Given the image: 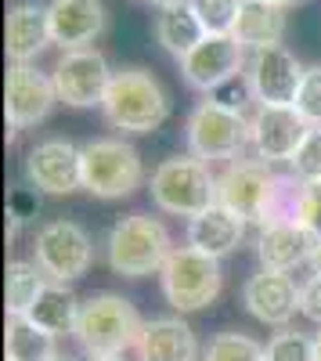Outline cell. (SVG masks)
Here are the masks:
<instances>
[{"mask_svg":"<svg viewBox=\"0 0 321 361\" xmlns=\"http://www.w3.org/2000/svg\"><path fill=\"white\" fill-rule=\"evenodd\" d=\"M303 180L296 173H278L264 159H231L217 173V202L246 224L268 228L278 221H293L296 195Z\"/></svg>","mask_w":321,"mask_h":361,"instance_id":"6da1fadb","label":"cell"},{"mask_svg":"<svg viewBox=\"0 0 321 361\" xmlns=\"http://www.w3.org/2000/svg\"><path fill=\"white\" fill-rule=\"evenodd\" d=\"M105 123L123 134H152L170 119V94L166 87L141 66L115 69L105 102H101Z\"/></svg>","mask_w":321,"mask_h":361,"instance_id":"7a4b0ae2","label":"cell"},{"mask_svg":"<svg viewBox=\"0 0 321 361\" xmlns=\"http://www.w3.org/2000/svg\"><path fill=\"white\" fill-rule=\"evenodd\" d=\"M141 314L120 293H94L80 304V318H76V343L80 350L98 361V357H123L127 350L137 347L141 340Z\"/></svg>","mask_w":321,"mask_h":361,"instance_id":"3957f363","label":"cell"},{"mask_svg":"<svg viewBox=\"0 0 321 361\" xmlns=\"http://www.w3.org/2000/svg\"><path fill=\"white\" fill-rule=\"evenodd\" d=\"M177 250L159 217L149 214H127L108 228L105 238V260L112 275L120 279H149L159 275L166 257Z\"/></svg>","mask_w":321,"mask_h":361,"instance_id":"277c9868","label":"cell"},{"mask_svg":"<svg viewBox=\"0 0 321 361\" xmlns=\"http://www.w3.org/2000/svg\"><path fill=\"white\" fill-rule=\"evenodd\" d=\"M152 202L170 217H199L217 202V173L195 156H170L152 170Z\"/></svg>","mask_w":321,"mask_h":361,"instance_id":"5b68a950","label":"cell"},{"mask_svg":"<svg viewBox=\"0 0 321 361\" xmlns=\"http://www.w3.org/2000/svg\"><path fill=\"white\" fill-rule=\"evenodd\" d=\"M159 286H163V296L173 311L181 314H191V311H202L210 307L213 300L220 296V286H224V271H220V260L210 257V253H199L195 246H177L163 271H159Z\"/></svg>","mask_w":321,"mask_h":361,"instance_id":"8992f818","label":"cell"},{"mask_svg":"<svg viewBox=\"0 0 321 361\" xmlns=\"http://www.w3.org/2000/svg\"><path fill=\"white\" fill-rule=\"evenodd\" d=\"M144 180L141 152L123 137H94L83 145V192L94 199H130Z\"/></svg>","mask_w":321,"mask_h":361,"instance_id":"52a82bcc","label":"cell"},{"mask_svg":"<svg viewBox=\"0 0 321 361\" xmlns=\"http://www.w3.org/2000/svg\"><path fill=\"white\" fill-rule=\"evenodd\" d=\"M184 141H188V156H195L202 163L242 159V148L249 145V119H246V112H231L210 98H202L188 112Z\"/></svg>","mask_w":321,"mask_h":361,"instance_id":"ba28073f","label":"cell"},{"mask_svg":"<svg viewBox=\"0 0 321 361\" xmlns=\"http://www.w3.org/2000/svg\"><path fill=\"white\" fill-rule=\"evenodd\" d=\"M33 264L44 271V275L51 282H76L83 279L87 271H91L94 264V243L91 235H87V228H80L76 221H47L40 231H37V243H33Z\"/></svg>","mask_w":321,"mask_h":361,"instance_id":"9c48e42d","label":"cell"},{"mask_svg":"<svg viewBox=\"0 0 321 361\" xmlns=\"http://www.w3.org/2000/svg\"><path fill=\"white\" fill-rule=\"evenodd\" d=\"M25 185L40 195L65 199L83 188V145L65 137H47L25 152Z\"/></svg>","mask_w":321,"mask_h":361,"instance_id":"30bf717a","label":"cell"},{"mask_svg":"<svg viewBox=\"0 0 321 361\" xmlns=\"http://www.w3.org/2000/svg\"><path fill=\"white\" fill-rule=\"evenodd\" d=\"M51 76L58 87V102H65L69 109H101L115 69L98 47H83V51H62Z\"/></svg>","mask_w":321,"mask_h":361,"instance_id":"8fae6325","label":"cell"},{"mask_svg":"<svg viewBox=\"0 0 321 361\" xmlns=\"http://www.w3.org/2000/svg\"><path fill=\"white\" fill-rule=\"evenodd\" d=\"M58 105V87L51 73H40L37 66H8L4 83V116H8V145L18 130L37 127Z\"/></svg>","mask_w":321,"mask_h":361,"instance_id":"7c38bea8","label":"cell"},{"mask_svg":"<svg viewBox=\"0 0 321 361\" xmlns=\"http://www.w3.org/2000/svg\"><path fill=\"white\" fill-rule=\"evenodd\" d=\"M310 123L296 112V105H256L249 116V148L264 163H293Z\"/></svg>","mask_w":321,"mask_h":361,"instance_id":"4fadbf2b","label":"cell"},{"mask_svg":"<svg viewBox=\"0 0 321 361\" xmlns=\"http://www.w3.org/2000/svg\"><path fill=\"white\" fill-rule=\"evenodd\" d=\"M303 66L300 58L275 44V47H264V51H253L249 66H246V80H249V90H253V102L256 105H296V94H300V83H303Z\"/></svg>","mask_w":321,"mask_h":361,"instance_id":"5bb4252c","label":"cell"},{"mask_svg":"<svg viewBox=\"0 0 321 361\" xmlns=\"http://www.w3.org/2000/svg\"><path fill=\"white\" fill-rule=\"evenodd\" d=\"M246 66H249L246 47L235 37H206L191 54L181 58V76H184L188 87L210 94V90H217L220 83L242 76Z\"/></svg>","mask_w":321,"mask_h":361,"instance_id":"9a60e30c","label":"cell"},{"mask_svg":"<svg viewBox=\"0 0 321 361\" xmlns=\"http://www.w3.org/2000/svg\"><path fill=\"white\" fill-rule=\"evenodd\" d=\"M242 304L256 322L285 329L300 311V286L293 282V275L260 267L256 275H249L246 286H242Z\"/></svg>","mask_w":321,"mask_h":361,"instance_id":"2e32d148","label":"cell"},{"mask_svg":"<svg viewBox=\"0 0 321 361\" xmlns=\"http://www.w3.org/2000/svg\"><path fill=\"white\" fill-rule=\"evenodd\" d=\"M47 18H51V40L62 51L94 47L108 29V11L101 0H51Z\"/></svg>","mask_w":321,"mask_h":361,"instance_id":"e0dca14e","label":"cell"},{"mask_svg":"<svg viewBox=\"0 0 321 361\" xmlns=\"http://www.w3.org/2000/svg\"><path fill=\"white\" fill-rule=\"evenodd\" d=\"M51 18L47 4L37 0H18L8 11L4 22V47H8V62L11 66H33V58H40L51 47Z\"/></svg>","mask_w":321,"mask_h":361,"instance_id":"ac0fdd59","label":"cell"},{"mask_svg":"<svg viewBox=\"0 0 321 361\" xmlns=\"http://www.w3.org/2000/svg\"><path fill=\"white\" fill-rule=\"evenodd\" d=\"M314 246H317V235H310L303 224L278 221V224L260 228V235H256V260H260V267L289 275V271L310 264Z\"/></svg>","mask_w":321,"mask_h":361,"instance_id":"d6986e66","label":"cell"},{"mask_svg":"<svg viewBox=\"0 0 321 361\" xmlns=\"http://www.w3.org/2000/svg\"><path fill=\"white\" fill-rule=\"evenodd\" d=\"M141 361H199V340L184 318H152L144 322L137 340Z\"/></svg>","mask_w":321,"mask_h":361,"instance_id":"ffe728a7","label":"cell"},{"mask_svg":"<svg viewBox=\"0 0 321 361\" xmlns=\"http://www.w3.org/2000/svg\"><path fill=\"white\" fill-rule=\"evenodd\" d=\"M246 238V221L239 214L224 209L220 202H213L206 214H199L188 221V246H195L199 253H210V257H227L242 246Z\"/></svg>","mask_w":321,"mask_h":361,"instance_id":"44dd1931","label":"cell"},{"mask_svg":"<svg viewBox=\"0 0 321 361\" xmlns=\"http://www.w3.org/2000/svg\"><path fill=\"white\" fill-rule=\"evenodd\" d=\"M235 37L246 51H264L282 44L285 37V8L271 4V0H242L239 22H235Z\"/></svg>","mask_w":321,"mask_h":361,"instance_id":"7402d4cb","label":"cell"},{"mask_svg":"<svg viewBox=\"0 0 321 361\" xmlns=\"http://www.w3.org/2000/svg\"><path fill=\"white\" fill-rule=\"evenodd\" d=\"M80 304L83 300H76V293L62 282H47L44 293L37 296V304L29 307V322L40 325L44 333L51 336H69L76 333V318H80Z\"/></svg>","mask_w":321,"mask_h":361,"instance_id":"603a6c76","label":"cell"},{"mask_svg":"<svg viewBox=\"0 0 321 361\" xmlns=\"http://www.w3.org/2000/svg\"><path fill=\"white\" fill-rule=\"evenodd\" d=\"M156 40L163 44L166 54H173L181 62L184 54H191L202 40H206V29L195 18L191 4H173V8H163L156 15Z\"/></svg>","mask_w":321,"mask_h":361,"instance_id":"cb8c5ba5","label":"cell"},{"mask_svg":"<svg viewBox=\"0 0 321 361\" xmlns=\"http://www.w3.org/2000/svg\"><path fill=\"white\" fill-rule=\"evenodd\" d=\"M4 357L8 361H54L58 357V336L44 333L29 318H8L4 329Z\"/></svg>","mask_w":321,"mask_h":361,"instance_id":"d4e9b609","label":"cell"},{"mask_svg":"<svg viewBox=\"0 0 321 361\" xmlns=\"http://www.w3.org/2000/svg\"><path fill=\"white\" fill-rule=\"evenodd\" d=\"M47 275L29 264V260H11L8 271H4V307H8V318H25L29 307L37 304V296L44 293V282Z\"/></svg>","mask_w":321,"mask_h":361,"instance_id":"484cf974","label":"cell"},{"mask_svg":"<svg viewBox=\"0 0 321 361\" xmlns=\"http://www.w3.org/2000/svg\"><path fill=\"white\" fill-rule=\"evenodd\" d=\"M202 361H264V343L246 333H217L202 350Z\"/></svg>","mask_w":321,"mask_h":361,"instance_id":"4316f807","label":"cell"},{"mask_svg":"<svg viewBox=\"0 0 321 361\" xmlns=\"http://www.w3.org/2000/svg\"><path fill=\"white\" fill-rule=\"evenodd\" d=\"M195 18L202 22L206 37H231L235 33V22H239V8L242 0H188Z\"/></svg>","mask_w":321,"mask_h":361,"instance_id":"83f0119b","label":"cell"},{"mask_svg":"<svg viewBox=\"0 0 321 361\" xmlns=\"http://www.w3.org/2000/svg\"><path fill=\"white\" fill-rule=\"evenodd\" d=\"M40 214V192L33 185H11L8 188V243H15L25 221Z\"/></svg>","mask_w":321,"mask_h":361,"instance_id":"f1b7e54d","label":"cell"},{"mask_svg":"<svg viewBox=\"0 0 321 361\" xmlns=\"http://www.w3.org/2000/svg\"><path fill=\"white\" fill-rule=\"evenodd\" d=\"M264 361H314V336L282 329L264 347Z\"/></svg>","mask_w":321,"mask_h":361,"instance_id":"f546056e","label":"cell"},{"mask_svg":"<svg viewBox=\"0 0 321 361\" xmlns=\"http://www.w3.org/2000/svg\"><path fill=\"white\" fill-rule=\"evenodd\" d=\"M293 173L300 180H307V185H321V127H310L303 145L296 148V156H293Z\"/></svg>","mask_w":321,"mask_h":361,"instance_id":"4dcf8cb0","label":"cell"},{"mask_svg":"<svg viewBox=\"0 0 321 361\" xmlns=\"http://www.w3.org/2000/svg\"><path fill=\"white\" fill-rule=\"evenodd\" d=\"M296 112L310 127H321V66H310L303 73L300 94H296Z\"/></svg>","mask_w":321,"mask_h":361,"instance_id":"1f68e13d","label":"cell"},{"mask_svg":"<svg viewBox=\"0 0 321 361\" xmlns=\"http://www.w3.org/2000/svg\"><path fill=\"white\" fill-rule=\"evenodd\" d=\"M293 221L303 224L310 235L321 238V185H300V195H296V209H293Z\"/></svg>","mask_w":321,"mask_h":361,"instance_id":"d6a6232c","label":"cell"},{"mask_svg":"<svg viewBox=\"0 0 321 361\" xmlns=\"http://www.w3.org/2000/svg\"><path fill=\"white\" fill-rule=\"evenodd\" d=\"M206 98L217 102V105H224V109H231V112H246V105L253 102V90H249V80H246V73H242V76H235V80L220 83L217 90H210Z\"/></svg>","mask_w":321,"mask_h":361,"instance_id":"836d02e7","label":"cell"},{"mask_svg":"<svg viewBox=\"0 0 321 361\" xmlns=\"http://www.w3.org/2000/svg\"><path fill=\"white\" fill-rule=\"evenodd\" d=\"M300 314L314 325H321V275H310L300 286Z\"/></svg>","mask_w":321,"mask_h":361,"instance_id":"e575fe53","label":"cell"},{"mask_svg":"<svg viewBox=\"0 0 321 361\" xmlns=\"http://www.w3.org/2000/svg\"><path fill=\"white\" fill-rule=\"evenodd\" d=\"M310 271H314V275H321V238H317V246H314V257H310Z\"/></svg>","mask_w":321,"mask_h":361,"instance_id":"d590c367","label":"cell"},{"mask_svg":"<svg viewBox=\"0 0 321 361\" xmlns=\"http://www.w3.org/2000/svg\"><path fill=\"white\" fill-rule=\"evenodd\" d=\"M144 4H156L163 11V8H173V4H188V0H144Z\"/></svg>","mask_w":321,"mask_h":361,"instance_id":"8d00e7d4","label":"cell"},{"mask_svg":"<svg viewBox=\"0 0 321 361\" xmlns=\"http://www.w3.org/2000/svg\"><path fill=\"white\" fill-rule=\"evenodd\" d=\"M271 4H278V8H285V11H289V8H296V4H303V0H271Z\"/></svg>","mask_w":321,"mask_h":361,"instance_id":"74e56055","label":"cell"},{"mask_svg":"<svg viewBox=\"0 0 321 361\" xmlns=\"http://www.w3.org/2000/svg\"><path fill=\"white\" fill-rule=\"evenodd\" d=\"M314 361H321V329L314 333Z\"/></svg>","mask_w":321,"mask_h":361,"instance_id":"f35d334b","label":"cell"},{"mask_svg":"<svg viewBox=\"0 0 321 361\" xmlns=\"http://www.w3.org/2000/svg\"><path fill=\"white\" fill-rule=\"evenodd\" d=\"M54 361H76V357H69V354H58Z\"/></svg>","mask_w":321,"mask_h":361,"instance_id":"ab89813d","label":"cell"},{"mask_svg":"<svg viewBox=\"0 0 321 361\" xmlns=\"http://www.w3.org/2000/svg\"><path fill=\"white\" fill-rule=\"evenodd\" d=\"M98 361H127V354L123 357H98Z\"/></svg>","mask_w":321,"mask_h":361,"instance_id":"60d3db41","label":"cell"}]
</instances>
